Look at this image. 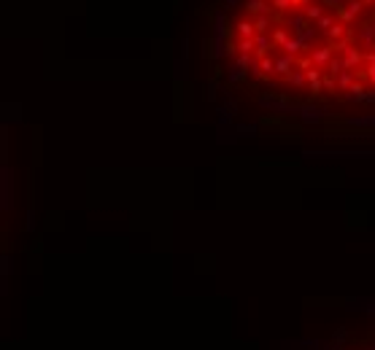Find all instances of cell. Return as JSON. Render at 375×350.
<instances>
[{
    "mask_svg": "<svg viewBox=\"0 0 375 350\" xmlns=\"http://www.w3.org/2000/svg\"><path fill=\"white\" fill-rule=\"evenodd\" d=\"M286 41H289V27H281V30H275V35H273V43L275 46H286Z\"/></svg>",
    "mask_w": 375,
    "mask_h": 350,
    "instance_id": "9a60e30c",
    "label": "cell"
},
{
    "mask_svg": "<svg viewBox=\"0 0 375 350\" xmlns=\"http://www.w3.org/2000/svg\"><path fill=\"white\" fill-rule=\"evenodd\" d=\"M235 48H238V54H251V51L256 48V43H254V41H246V38H238Z\"/></svg>",
    "mask_w": 375,
    "mask_h": 350,
    "instance_id": "5bb4252c",
    "label": "cell"
},
{
    "mask_svg": "<svg viewBox=\"0 0 375 350\" xmlns=\"http://www.w3.org/2000/svg\"><path fill=\"white\" fill-rule=\"evenodd\" d=\"M273 5H275L278 11H286V8H294L292 0H273Z\"/></svg>",
    "mask_w": 375,
    "mask_h": 350,
    "instance_id": "ac0fdd59",
    "label": "cell"
},
{
    "mask_svg": "<svg viewBox=\"0 0 375 350\" xmlns=\"http://www.w3.org/2000/svg\"><path fill=\"white\" fill-rule=\"evenodd\" d=\"M235 32H238V38H246V41H254L256 38L254 22H238V24H235Z\"/></svg>",
    "mask_w": 375,
    "mask_h": 350,
    "instance_id": "52a82bcc",
    "label": "cell"
},
{
    "mask_svg": "<svg viewBox=\"0 0 375 350\" xmlns=\"http://www.w3.org/2000/svg\"><path fill=\"white\" fill-rule=\"evenodd\" d=\"M348 124H353V127H375V113H373V116H359V118H351Z\"/></svg>",
    "mask_w": 375,
    "mask_h": 350,
    "instance_id": "2e32d148",
    "label": "cell"
},
{
    "mask_svg": "<svg viewBox=\"0 0 375 350\" xmlns=\"http://www.w3.org/2000/svg\"><path fill=\"white\" fill-rule=\"evenodd\" d=\"M364 3L367 0H348V5H346V11H340V16H343V22L346 24H351L353 19H356V14H362V8H364Z\"/></svg>",
    "mask_w": 375,
    "mask_h": 350,
    "instance_id": "7a4b0ae2",
    "label": "cell"
},
{
    "mask_svg": "<svg viewBox=\"0 0 375 350\" xmlns=\"http://www.w3.org/2000/svg\"><path fill=\"white\" fill-rule=\"evenodd\" d=\"M359 41H362L364 48H375V22H370L359 30Z\"/></svg>",
    "mask_w": 375,
    "mask_h": 350,
    "instance_id": "277c9868",
    "label": "cell"
},
{
    "mask_svg": "<svg viewBox=\"0 0 375 350\" xmlns=\"http://www.w3.org/2000/svg\"><path fill=\"white\" fill-rule=\"evenodd\" d=\"M267 24H270V16H265V14H262V16H256V19H254L256 32H265V30H267Z\"/></svg>",
    "mask_w": 375,
    "mask_h": 350,
    "instance_id": "e0dca14e",
    "label": "cell"
},
{
    "mask_svg": "<svg viewBox=\"0 0 375 350\" xmlns=\"http://www.w3.org/2000/svg\"><path fill=\"white\" fill-rule=\"evenodd\" d=\"M335 24H337V22H335V16H326V14H324V16H321V19L316 22L313 27H316V30H324V32H329Z\"/></svg>",
    "mask_w": 375,
    "mask_h": 350,
    "instance_id": "7c38bea8",
    "label": "cell"
},
{
    "mask_svg": "<svg viewBox=\"0 0 375 350\" xmlns=\"http://www.w3.org/2000/svg\"><path fill=\"white\" fill-rule=\"evenodd\" d=\"M275 73L278 75H292L294 73V57H289V54H283V57H275Z\"/></svg>",
    "mask_w": 375,
    "mask_h": 350,
    "instance_id": "3957f363",
    "label": "cell"
},
{
    "mask_svg": "<svg viewBox=\"0 0 375 350\" xmlns=\"http://www.w3.org/2000/svg\"><path fill=\"white\" fill-rule=\"evenodd\" d=\"M235 3H240V0H227V5H235Z\"/></svg>",
    "mask_w": 375,
    "mask_h": 350,
    "instance_id": "ffe728a7",
    "label": "cell"
},
{
    "mask_svg": "<svg viewBox=\"0 0 375 350\" xmlns=\"http://www.w3.org/2000/svg\"><path fill=\"white\" fill-rule=\"evenodd\" d=\"M300 118H302L305 124H316L321 118V111H319V108H313V105H302V108H300Z\"/></svg>",
    "mask_w": 375,
    "mask_h": 350,
    "instance_id": "ba28073f",
    "label": "cell"
},
{
    "mask_svg": "<svg viewBox=\"0 0 375 350\" xmlns=\"http://www.w3.org/2000/svg\"><path fill=\"white\" fill-rule=\"evenodd\" d=\"M332 57H335V46L310 48V62H313V68H329Z\"/></svg>",
    "mask_w": 375,
    "mask_h": 350,
    "instance_id": "6da1fadb",
    "label": "cell"
},
{
    "mask_svg": "<svg viewBox=\"0 0 375 350\" xmlns=\"http://www.w3.org/2000/svg\"><path fill=\"white\" fill-rule=\"evenodd\" d=\"M254 43H256V54H259V57H267V48L273 46V38H267L265 32H256Z\"/></svg>",
    "mask_w": 375,
    "mask_h": 350,
    "instance_id": "9c48e42d",
    "label": "cell"
},
{
    "mask_svg": "<svg viewBox=\"0 0 375 350\" xmlns=\"http://www.w3.org/2000/svg\"><path fill=\"white\" fill-rule=\"evenodd\" d=\"M302 16H305L308 22H313V24H316V22L324 16V3H308V5L302 8Z\"/></svg>",
    "mask_w": 375,
    "mask_h": 350,
    "instance_id": "5b68a950",
    "label": "cell"
},
{
    "mask_svg": "<svg viewBox=\"0 0 375 350\" xmlns=\"http://www.w3.org/2000/svg\"><path fill=\"white\" fill-rule=\"evenodd\" d=\"M305 75H308V86H310V92H321V75H319V68H310V70H305Z\"/></svg>",
    "mask_w": 375,
    "mask_h": 350,
    "instance_id": "30bf717a",
    "label": "cell"
},
{
    "mask_svg": "<svg viewBox=\"0 0 375 350\" xmlns=\"http://www.w3.org/2000/svg\"><path fill=\"white\" fill-rule=\"evenodd\" d=\"M364 102H375V89L367 92V97H364Z\"/></svg>",
    "mask_w": 375,
    "mask_h": 350,
    "instance_id": "d6986e66",
    "label": "cell"
},
{
    "mask_svg": "<svg viewBox=\"0 0 375 350\" xmlns=\"http://www.w3.org/2000/svg\"><path fill=\"white\" fill-rule=\"evenodd\" d=\"M353 86V73L351 70H346V73L337 75V89H351Z\"/></svg>",
    "mask_w": 375,
    "mask_h": 350,
    "instance_id": "4fadbf2b",
    "label": "cell"
},
{
    "mask_svg": "<svg viewBox=\"0 0 375 350\" xmlns=\"http://www.w3.org/2000/svg\"><path fill=\"white\" fill-rule=\"evenodd\" d=\"M246 11H251V14H256V16H270V3L267 0H246Z\"/></svg>",
    "mask_w": 375,
    "mask_h": 350,
    "instance_id": "8992f818",
    "label": "cell"
},
{
    "mask_svg": "<svg viewBox=\"0 0 375 350\" xmlns=\"http://www.w3.org/2000/svg\"><path fill=\"white\" fill-rule=\"evenodd\" d=\"M286 81H289L292 86H297V89H302V86L308 84V75H305V70H294V73L289 75Z\"/></svg>",
    "mask_w": 375,
    "mask_h": 350,
    "instance_id": "8fae6325",
    "label": "cell"
}]
</instances>
